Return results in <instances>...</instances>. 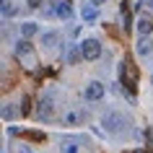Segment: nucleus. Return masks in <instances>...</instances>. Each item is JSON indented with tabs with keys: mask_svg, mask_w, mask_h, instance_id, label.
Instances as JSON below:
<instances>
[{
	"mask_svg": "<svg viewBox=\"0 0 153 153\" xmlns=\"http://www.w3.org/2000/svg\"><path fill=\"white\" fill-rule=\"evenodd\" d=\"M81 52H83V60H96V57L101 55V44H99V39H86V42H83V47H81Z\"/></svg>",
	"mask_w": 153,
	"mask_h": 153,
	"instance_id": "nucleus-1",
	"label": "nucleus"
},
{
	"mask_svg": "<svg viewBox=\"0 0 153 153\" xmlns=\"http://www.w3.org/2000/svg\"><path fill=\"white\" fill-rule=\"evenodd\" d=\"M55 13H57V18L70 21L75 10H73V3H70V0H55Z\"/></svg>",
	"mask_w": 153,
	"mask_h": 153,
	"instance_id": "nucleus-2",
	"label": "nucleus"
},
{
	"mask_svg": "<svg viewBox=\"0 0 153 153\" xmlns=\"http://www.w3.org/2000/svg\"><path fill=\"white\" fill-rule=\"evenodd\" d=\"M101 96H104V86L99 81H94V83L86 86V99H88V101H99Z\"/></svg>",
	"mask_w": 153,
	"mask_h": 153,
	"instance_id": "nucleus-3",
	"label": "nucleus"
},
{
	"mask_svg": "<svg viewBox=\"0 0 153 153\" xmlns=\"http://www.w3.org/2000/svg\"><path fill=\"white\" fill-rule=\"evenodd\" d=\"M101 122H104V127L109 130V132H114V130H120V122H122V120H120V117H117L114 112H106Z\"/></svg>",
	"mask_w": 153,
	"mask_h": 153,
	"instance_id": "nucleus-4",
	"label": "nucleus"
},
{
	"mask_svg": "<svg viewBox=\"0 0 153 153\" xmlns=\"http://www.w3.org/2000/svg\"><path fill=\"white\" fill-rule=\"evenodd\" d=\"M137 34H140V36H148V34H153V24L148 21V18H140V21H137Z\"/></svg>",
	"mask_w": 153,
	"mask_h": 153,
	"instance_id": "nucleus-5",
	"label": "nucleus"
},
{
	"mask_svg": "<svg viewBox=\"0 0 153 153\" xmlns=\"http://www.w3.org/2000/svg\"><path fill=\"white\" fill-rule=\"evenodd\" d=\"M16 55H18V57H29V55H31V44H29L26 39L16 42Z\"/></svg>",
	"mask_w": 153,
	"mask_h": 153,
	"instance_id": "nucleus-6",
	"label": "nucleus"
},
{
	"mask_svg": "<svg viewBox=\"0 0 153 153\" xmlns=\"http://www.w3.org/2000/svg\"><path fill=\"white\" fill-rule=\"evenodd\" d=\"M135 52H137V55H148V52H151V42H148V36H140V39H137Z\"/></svg>",
	"mask_w": 153,
	"mask_h": 153,
	"instance_id": "nucleus-7",
	"label": "nucleus"
},
{
	"mask_svg": "<svg viewBox=\"0 0 153 153\" xmlns=\"http://www.w3.org/2000/svg\"><path fill=\"white\" fill-rule=\"evenodd\" d=\"M34 34H36V24H21V36L24 39H29Z\"/></svg>",
	"mask_w": 153,
	"mask_h": 153,
	"instance_id": "nucleus-8",
	"label": "nucleus"
},
{
	"mask_svg": "<svg viewBox=\"0 0 153 153\" xmlns=\"http://www.w3.org/2000/svg\"><path fill=\"white\" fill-rule=\"evenodd\" d=\"M81 57H83V52H78V47H75V44L68 49V62H78Z\"/></svg>",
	"mask_w": 153,
	"mask_h": 153,
	"instance_id": "nucleus-9",
	"label": "nucleus"
},
{
	"mask_svg": "<svg viewBox=\"0 0 153 153\" xmlns=\"http://www.w3.org/2000/svg\"><path fill=\"white\" fill-rule=\"evenodd\" d=\"M83 13V18H86V21H96V8H91V5H86V8L81 10Z\"/></svg>",
	"mask_w": 153,
	"mask_h": 153,
	"instance_id": "nucleus-10",
	"label": "nucleus"
},
{
	"mask_svg": "<svg viewBox=\"0 0 153 153\" xmlns=\"http://www.w3.org/2000/svg\"><path fill=\"white\" fill-rule=\"evenodd\" d=\"M62 153H78V145H75V143H65L62 145Z\"/></svg>",
	"mask_w": 153,
	"mask_h": 153,
	"instance_id": "nucleus-11",
	"label": "nucleus"
},
{
	"mask_svg": "<svg viewBox=\"0 0 153 153\" xmlns=\"http://www.w3.org/2000/svg\"><path fill=\"white\" fill-rule=\"evenodd\" d=\"M31 112V99H24V104H21V114H29Z\"/></svg>",
	"mask_w": 153,
	"mask_h": 153,
	"instance_id": "nucleus-12",
	"label": "nucleus"
},
{
	"mask_svg": "<svg viewBox=\"0 0 153 153\" xmlns=\"http://www.w3.org/2000/svg\"><path fill=\"white\" fill-rule=\"evenodd\" d=\"M65 122H68V125H75V122H78V114H75V112H70L68 117H65Z\"/></svg>",
	"mask_w": 153,
	"mask_h": 153,
	"instance_id": "nucleus-13",
	"label": "nucleus"
},
{
	"mask_svg": "<svg viewBox=\"0 0 153 153\" xmlns=\"http://www.w3.org/2000/svg\"><path fill=\"white\" fill-rule=\"evenodd\" d=\"M44 44H47V47H52V44H55V34H47V36H44Z\"/></svg>",
	"mask_w": 153,
	"mask_h": 153,
	"instance_id": "nucleus-14",
	"label": "nucleus"
},
{
	"mask_svg": "<svg viewBox=\"0 0 153 153\" xmlns=\"http://www.w3.org/2000/svg\"><path fill=\"white\" fill-rule=\"evenodd\" d=\"M29 5H31V8H39V5H42V0H29Z\"/></svg>",
	"mask_w": 153,
	"mask_h": 153,
	"instance_id": "nucleus-15",
	"label": "nucleus"
},
{
	"mask_svg": "<svg viewBox=\"0 0 153 153\" xmlns=\"http://www.w3.org/2000/svg\"><path fill=\"white\" fill-rule=\"evenodd\" d=\"M91 3H96V5H101V3H104V0H91Z\"/></svg>",
	"mask_w": 153,
	"mask_h": 153,
	"instance_id": "nucleus-16",
	"label": "nucleus"
},
{
	"mask_svg": "<svg viewBox=\"0 0 153 153\" xmlns=\"http://www.w3.org/2000/svg\"><path fill=\"white\" fill-rule=\"evenodd\" d=\"M26 153H29V151H26Z\"/></svg>",
	"mask_w": 153,
	"mask_h": 153,
	"instance_id": "nucleus-17",
	"label": "nucleus"
}]
</instances>
